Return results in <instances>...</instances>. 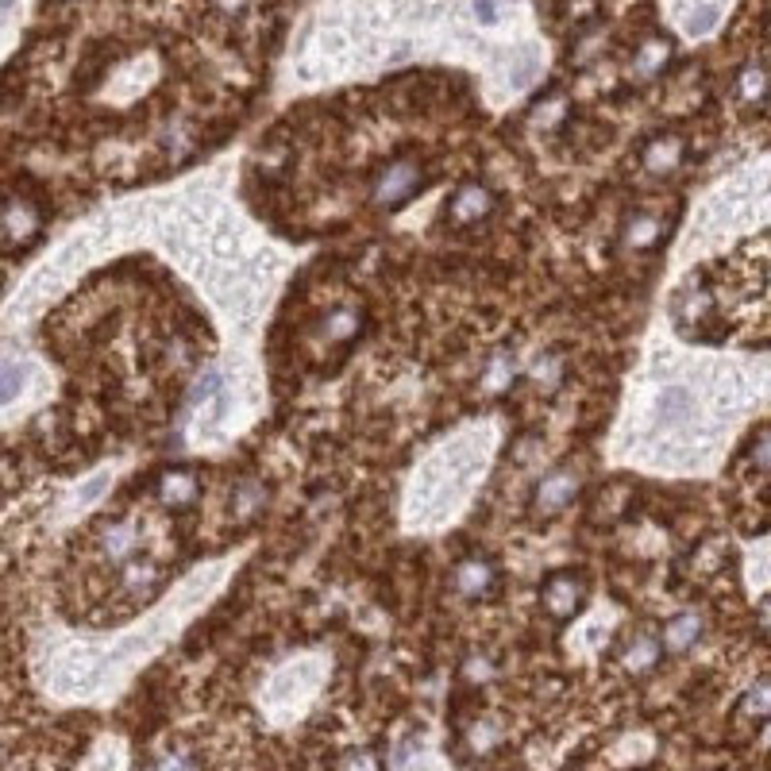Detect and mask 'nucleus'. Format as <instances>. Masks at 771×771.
Returning <instances> with one entry per match:
<instances>
[{"mask_svg":"<svg viewBox=\"0 0 771 771\" xmlns=\"http://www.w3.org/2000/svg\"><path fill=\"white\" fill-rule=\"evenodd\" d=\"M425 186H428V170L413 159V155H405V159L386 162V166L378 170L374 189H371V201L382 209V213H398V209H405Z\"/></svg>","mask_w":771,"mask_h":771,"instance_id":"nucleus-1","label":"nucleus"},{"mask_svg":"<svg viewBox=\"0 0 771 771\" xmlns=\"http://www.w3.org/2000/svg\"><path fill=\"white\" fill-rule=\"evenodd\" d=\"M43 232V209L31 197H8L0 205V247L4 251H27Z\"/></svg>","mask_w":771,"mask_h":771,"instance_id":"nucleus-2","label":"nucleus"},{"mask_svg":"<svg viewBox=\"0 0 771 771\" xmlns=\"http://www.w3.org/2000/svg\"><path fill=\"white\" fill-rule=\"evenodd\" d=\"M579 490H583V471L579 467H571V463L552 467L532 490V513L536 517H556L579 498Z\"/></svg>","mask_w":771,"mask_h":771,"instance_id":"nucleus-3","label":"nucleus"},{"mask_svg":"<svg viewBox=\"0 0 771 771\" xmlns=\"http://www.w3.org/2000/svg\"><path fill=\"white\" fill-rule=\"evenodd\" d=\"M494 193L482 186V182H463V186L452 193V201H448V220H452L455 228H475L479 220L494 213Z\"/></svg>","mask_w":771,"mask_h":771,"instance_id":"nucleus-4","label":"nucleus"},{"mask_svg":"<svg viewBox=\"0 0 771 771\" xmlns=\"http://www.w3.org/2000/svg\"><path fill=\"white\" fill-rule=\"evenodd\" d=\"M452 586H455V594H459V598L479 602V598H486V594L498 586V563H494V559H486V556L463 559V563L455 567Z\"/></svg>","mask_w":771,"mask_h":771,"instance_id":"nucleus-5","label":"nucleus"},{"mask_svg":"<svg viewBox=\"0 0 771 771\" xmlns=\"http://www.w3.org/2000/svg\"><path fill=\"white\" fill-rule=\"evenodd\" d=\"M586 598V583L579 575H571V571H556L544 590H540V602H544V610L552 613V617H571V613H579Z\"/></svg>","mask_w":771,"mask_h":771,"instance_id":"nucleus-6","label":"nucleus"},{"mask_svg":"<svg viewBox=\"0 0 771 771\" xmlns=\"http://www.w3.org/2000/svg\"><path fill=\"white\" fill-rule=\"evenodd\" d=\"M139 548V525L132 517H116L101 525V552H105L108 563H128Z\"/></svg>","mask_w":771,"mask_h":771,"instance_id":"nucleus-7","label":"nucleus"},{"mask_svg":"<svg viewBox=\"0 0 771 771\" xmlns=\"http://www.w3.org/2000/svg\"><path fill=\"white\" fill-rule=\"evenodd\" d=\"M201 498V482L193 471H166L159 479V502L166 509H189Z\"/></svg>","mask_w":771,"mask_h":771,"instance_id":"nucleus-8","label":"nucleus"},{"mask_svg":"<svg viewBox=\"0 0 771 771\" xmlns=\"http://www.w3.org/2000/svg\"><path fill=\"white\" fill-rule=\"evenodd\" d=\"M698 637H702V617L694 610H683V613H675L671 621L664 625V633H660V648H667V652H691L694 644H698Z\"/></svg>","mask_w":771,"mask_h":771,"instance_id":"nucleus-9","label":"nucleus"},{"mask_svg":"<svg viewBox=\"0 0 771 771\" xmlns=\"http://www.w3.org/2000/svg\"><path fill=\"white\" fill-rule=\"evenodd\" d=\"M660 656H664V648H660V637H656V633H633V637L625 640L621 664H625V671H633V675H648L652 667L660 664Z\"/></svg>","mask_w":771,"mask_h":771,"instance_id":"nucleus-10","label":"nucleus"},{"mask_svg":"<svg viewBox=\"0 0 771 771\" xmlns=\"http://www.w3.org/2000/svg\"><path fill=\"white\" fill-rule=\"evenodd\" d=\"M359 332H363V309H355V305H336V309L324 313L320 336H324L328 344H347V340H355Z\"/></svg>","mask_w":771,"mask_h":771,"instance_id":"nucleus-11","label":"nucleus"},{"mask_svg":"<svg viewBox=\"0 0 771 771\" xmlns=\"http://www.w3.org/2000/svg\"><path fill=\"white\" fill-rule=\"evenodd\" d=\"M644 170L648 174H671V170H679V162H683V139H675V135H656L648 147H644Z\"/></svg>","mask_w":771,"mask_h":771,"instance_id":"nucleus-12","label":"nucleus"},{"mask_svg":"<svg viewBox=\"0 0 771 771\" xmlns=\"http://www.w3.org/2000/svg\"><path fill=\"white\" fill-rule=\"evenodd\" d=\"M621 240L633 251H648V247H656L664 240V220L656 213H633L621 228Z\"/></svg>","mask_w":771,"mask_h":771,"instance_id":"nucleus-13","label":"nucleus"},{"mask_svg":"<svg viewBox=\"0 0 771 771\" xmlns=\"http://www.w3.org/2000/svg\"><path fill=\"white\" fill-rule=\"evenodd\" d=\"M563 374H567V359H563L559 351H544V355L532 363L529 378L540 394H556L559 386H563Z\"/></svg>","mask_w":771,"mask_h":771,"instance_id":"nucleus-14","label":"nucleus"},{"mask_svg":"<svg viewBox=\"0 0 771 771\" xmlns=\"http://www.w3.org/2000/svg\"><path fill=\"white\" fill-rule=\"evenodd\" d=\"M513 374H517L513 355H509V351H494L490 363H486V374H482L486 394H502V390H509V386H513Z\"/></svg>","mask_w":771,"mask_h":771,"instance_id":"nucleus-15","label":"nucleus"},{"mask_svg":"<svg viewBox=\"0 0 771 771\" xmlns=\"http://www.w3.org/2000/svg\"><path fill=\"white\" fill-rule=\"evenodd\" d=\"M263 506H266V486L259 479H243L240 486H236V494H232V513H236L240 521H251Z\"/></svg>","mask_w":771,"mask_h":771,"instance_id":"nucleus-16","label":"nucleus"},{"mask_svg":"<svg viewBox=\"0 0 771 771\" xmlns=\"http://www.w3.org/2000/svg\"><path fill=\"white\" fill-rule=\"evenodd\" d=\"M667 43L664 39H652V43H644L637 54V62H633V74L637 78H656L660 70H664V62H667Z\"/></svg>","mask_w":771,"mask_h":771,"instance_id":"nucleus-17","label":"nucleus"},{"mask_svg":"<svg viewBox=\"0 0 771 771\" xmlns=\"http://www.w3.org/2000/svg\"><path fill=\"white\" fill-rule=\"evenodd\" d=\"M737 89H741V97H745L748 105H764L768 101V70L764 66H745L741 70V81H737Z\"/></svg>","mask_w":771,"mask_h":771,"instance_id":"nucleus-18","label":"nucleus"},{"mask_svg":"<svg viewBox=\"0 0 771 771\" xmlns=\"http://www.w3.org/2000/svg\"><path fill=\"white\" fill-rule=\"evenodd\" d=\"M27 382V363H0V405L20 398Z\"/></svg>","mask_w":771,"mask_h":771,"instance_id":"nucleus-19","label":"nucleus"},{"mask_svg":"<svg viewBox=\"0 0 771 771\" xmlns=\"http://www.w3.org/2000/svg\"><path fill=\"white\" fill-rule=\"evenodd\" d=\"M124 583L132 590L135 598H151L155 594V586H159V571L151 567V563H143V567H128L124 571Z\"/></svg>","mask_w":771,"mask_h":771,"instance_id":"nucleus-20","label":"nucleus"},{"mask_svg":"<svg viewBox=\"0 0 771 771\" xmlns=\"http://www.w3.org/2000/svg\"><path fill=\"white\" fill-rule=\"evenodd\" d=\"M498 741H502V729H498L494 721H482V725H475V729H471V745L479 748V752L494 748Z\"/></svg>","mask_w":771,"mask_h":771,"instance_id":"nucleus-21","label":"nucleus"},{"mask_svg":"<svg viewBox=\"0 0 771 771\" xmlns=\"http://www.w3.org/2000/svg\"><path fill=\"white\" fill-rule=\"evenodd\" d=\"M151 771H197V764L189 756H182V752H166V756H159L151 764Z\"/></svg>","mask_w":771,"mask_h":771,"instance_id":"nucleus-22","label":"nucleus"},{"mask_svg":"<svg viewBox=\"0 0 771 771\" xmlns=\"http://www.w3.org/2000/svg\"><path fill=\"white\" fill-rule=\"evenodd\" d=\"M687 390H667L664 398H660V413L664 417H683V409H687Z\"/></svg>","mask_w":771,"mask_h":771,"instance_id":"nucleus-23","label":"nucleus"},{"mask_svg":"<svg viewBox=\"0 0 771 771\" xmlns=\"http://www.w3.org/2000/svg\"><path fill=\"white\" fill-rule=\"evenodd\" d=\"M471 12L482 27H490L498 20V0H471Z\"/></svg>","mask_w":771,"mask_h":771,"instance_id":"nucleus-24","label":"nucleus"},{"mask_svg":"<svg viewBox=\"0 0 771 771\" xmlns=\"http://www.w3.org/2000/svg\"><path fill=\"white\" fill-rule=\"evenodd\" d=\"M344 771H382V764L374 752H355V756H347Z\"/></svg>","mask_w":771,"mask_h":771,"instance_id":"nucleus-25","label":"nucleus"},{"mask_svg":"<svg viewBox=\"0 0 771 771\" xmlns=\"http://www.w3.org/2000/svg\"><path fill=\"white\" fill-rule=\"evenodd\" d=\"M220 394V374L216 371H209L205 374V382L193 390V405H201V401H209V398H216Z\"/></svg>","mask_w":771,"mask_h":771,"instance_id":"nucleus-26","label":"nucleus"},{"mask_svg":"<svg viewBox=\"0 0 771 771\" xmlns=\"http://www.w3.org/2000/svg\"><path fill=\"white\" fill-rule=\"evenodd\" d=\"M714 24H718V12H714V8H702V12H698V20H687L691 35H706Z\"/></svg>","mask_w":771,"mask_h":771,"instance_id":"nucleus-27","label":"nucleus"},{"mask_svg":"<svg viewBox=\"0 0 771 771\" xmlns=\"http://www.w3.org/2000/svg\"><path fill=\"white\" fill-rule=\"evenodd\" d=\"M467 675H471V679H486L490 667H486V660H471V664H467Z\"/></svg>","mask_w":771,"mask_h":771,"instance_id":"nucleus-28","label":"nucleus"},{"mask_svg":"<svg viewBox=\"0 0 771 771\" xmlns=\"http://www.w3.org/2000/svg\"><path fill=\"white\" fill-rule=\"evenodd\" d=\"M16 4H20V0H0V20H4L8 12H16Z\"/></svg>","mask_w":771,"mask_h":771,"instance_id":"nucleus-29","label":"nucleus"}]
</instances>
